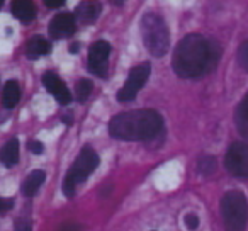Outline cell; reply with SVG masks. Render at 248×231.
<instances>
[{
  "instance_id": "obj_1",
  "label": "cell",
  "mask_w": 248,
  "mask_h": 231,
  "mask_svg": "<svg viewBox=\"0 0 248 231\" xmlns=\"http://www.w3.org/2000/svg\"><path fill=\"white\" fill-rule=\"evenodd\" d=\"M221 48L214 39H206L201 34H189L177 45L173 53V70L182 78H199L219 60Z\"/></svg>"
},
{
  "instance_id": "obj_2",
  "label": "cell",
  "mask_w": 248,
  "mask_h": 231,
  "mask_svg": "<svg viewBox=\"0 0 248 231\" xmlns=\"http://www.w3.org/2000/svg\"><path fill=\"white\" fill-rule=\"evenodd\" d=\"M162 128V116L150 109L121 112L109 123L110 136L123 141H148L160 135Z\"/></svg>"
},
{
  "instance_id": "obj_3",
  "label": "cell",
  "mask_w": 248,
  "mask_h": 231,
  "mask_svg": "<svg viewBox=\"0 0 248 231\" xmlns=\"http://www.w3.org/2000/svg\"><path fill=\"white\" fill-rule=\"evenodd\" d=\"M141 38L145 43L146 49L153 56H163L169 51L170 46V32L167 28L165 21L158 14H148L143 15L141 19Z\"/></svg>"
},
{
  "instance_id": "obj_4",
  "label": "cell",
  "mask_w": 248,
  "mask_h": 231,
  "mask_svg": "<svg viewBox=\"0 0 248 231\" xmlns=\"http://www.w3.org/2000/svg\"><path fill=\"white\" fill-rule=\"evenodd\" d=\"M221 214L226 231H245L248 223L247 197L238 190L226 192L221 200Z\"/></svg>"
},
{
  "instance_id": "obj_5",
  "label": "cell",
  "mask_w": 248,
  "mask_h": 231,
  "mask_svg": "<svg viewBox=\"0 0 248 231\" xmlns=\"http://www.w3.org/2000/svg\"><path fill=\"white\" fill-rule=\"evenodd\" d=\"M97 165H99V156H97V153L93 152L90 146H85V148L80 152L78 158L75 160L72 169L68 170L65 180H63V194H65L66 197H73V194H75V185L89 179L90 173L97 169Z\"/></svg>"
},
{
  "instance_id": "obj_6",
  "label": "cell",
  "mask_w": 248,
  "mask_h": 231,
  "mask_svg": "<svg viewBox=\"0 0 248 231\" xmlns=\"http://www.w3.org/2000/svg\"><path fill=\"white\" fill-rule=\"evenodd\" d=\"M150 77V65L148 63H141L138 66H133L131 72L128 75V80L123 85V89L117 92V100L119 102H129L136 97L143 85L146 83Z\"/></svg>"
},
{
  "instance_id": "obj_7",
  "label": "cell",
  "mask_w": 248,
  "mask_h": 231,
  "mask_svg": "<svg viewBox=\"0 0 248 231\" xmlns=\"http://www.w3.org/2000/svg\"><path fill=\"white\" fill-rule=\"evenodd\" d=\"M228 172L238 179H248V145L233 143L224 158Z\"/></svg>"
},
{
  "instance_id": "obj_8",
  "label": "cell",
  "mask_w": 248,
  "mask_h": 231,
  "mask_svg": "<svg viewBox=\"0 0 248 231\" xmlns=\"http://www.w3.org/2000/svg\"><path fill=\"white\" fill-rule=\"evenodd\" d=\"M110 55V45L107 41H97L89 48V63L87 68L97 77L107 75V58Z\"/></svg>"
},
{
  "instance_id": "obj_9",
  "label": "cell",
  "mask_w": 248,
  "mask_h": 231,
  "mask_svg": "<svg viewBox=\"0 0 248 231\" xmlns=\"http://www.w3.org/2000/svg\"><path fill=\"white\" fill-rule=\"evenodd\" d=\"M43 85L46 87V90H48V92L51 93V95L55 97L60 104H63V106L70 104V100H72V93H70L68 87L65 85V82H63L56 73L46 72L45 75H43Z\"/></svg>"
},
{
  "instance_id": "obj_10",
  "label": "cell",
  "mask_w": 248,
  "mask_h": 231,
  "mask_svg": "<svg viewBox=\"0 0 248 231\" xmlns=\"http://www.w3.org/2000/svg\"><path fill=\"white\" fill-rule=\"evenodd\" d=\"M75 32V17L68 12L55 15L53 21L49 22V36L55 39H65L73 36Z\"/></svg>"
},
{
  "instance_id": "obj_11",
  "label": "cell",
  "mask_w": 248,
  "mask_h": 231,
  "mask_svg": "<svg viewBox=\"0 0 248 231\" xmlns=\"http://www.w3.org/2000/svg\"><path fill=\"white\" fill-rule=\"evenodd\" d=\"M100 12H102V5L97 0H85L77 7L75 19L80 21L82 24H92L99 19Z\"/></svg>"
},
{
  "instance_id": "obj_12",
  "label": "cell",
  "mask_w": 248,
  "mask_h": 231,
  "mask_svg": "<svg viewBox=\"0 0 248 231\" xmlns=\"http://www.w3.org/2000/svg\"><path fill=\"white\" fill-rule=\"evenodd\" d=\"M11 11L21 22H31L36 17V5L32 0H12Z\"/></svg>"
},
{
  "instance_id": "obj_13",
  "label": "cell",
  "mask_w": 248,
  "mask_h": 231,
  "mask_svg": "<svg viewBox=\"0 0 248 231\" xmlns=\"http://www.w3.org/2000/svg\"><path fill=\"white\" fill-rule=\"evenodd\" d=\"M51 51V45H49L48 39L41 38V36H34L28 41L26 45V56L29 60H36L39 56H46Z\"/></svg>"
},
{
  "instance_id": "obj_14",
  "label": "cell",
  "mask_w": 248,
  "mask_h": 231,
  "mask_svg": "<svg viewBox=\"0 0 248 231\" xmlns=\"http://www.w3.org/2000/svg\"><path fill=\"white\" fill-rule=\"evenodd\" d=\"M46 179V173L43 170H34L28 175V179L22 182V194L28 197L36 196V192L39 190V187L43 185Z\"/></svg>"
},
{
  "instance_id": "obj_15",
  "label": "cell",
  "mask_w": 248,
  "mask_h": 231,
  "mask_svg": "<svg viewBox=\"0 0 248 231\" xmlns=\"http://www.w3.org/2000/svg\"><path fill=\"white\" fill-rule=\"evenodd\" d=\"M0 162L5 167H14L19 162V141L16 138L9 139L0 150Z\"/></svg>"
},
{
  "instance_id": "obj_16",
  "label": "cell",
  "mask_w": 248,
  "mask_h": 231,
  "mask_svg": "<svg viewBox=\"0 0 248 231\" xmlns=\"http://www.w3.org/2000/svg\"><path fill=\"white\" fill-rule=\"evenodd\" d=\"M21 99V87H19L17 82L14 80H9L4 87V95H2V102H4L5 109H12L16 104Z\"/></svg>"
},
{
  "instance_id": "obj_17",
  "label": "cell",
  "mask_w": 248,
  "mask_h": 231,
  "mask_svg": "<svg viewBox=\"0 0 248 231\" xmlns=\"http://www.w3.org/2000/svg\"><path fill=\"white\" fill-rule=\"evenodd\" d=\"M234 123H236V128H238V131H240V135L248 139V102L245 99L241 100L240 106L236 107Z\"/></svg>"
},
{
  "instance_id": "obj_18",
  "label": "cell",
  "mask_w": 248,
  "mask_h": 231,
  "mask_svg": "<svg viewBox=\"0 0 248 231\" xmlns=\"http://www.w3.org/2000/svg\"><path fill=\"white\" fill-rule=\"evenodd\" d=\"M92 89H93V83L90 82V80H87V78L78 80V82H77V87H75L77 100H78V102H85V100L89 99Z\"/></svg>"
},
{
  "instance_id": "obj_19",
  "label": "cell",
  "mask_w": 248,
  "mask_h": 231,
  "mask_svg": "<svg viewBox=\"0 0 248 231\" xmlns=\"http://www.w3.org/2000/svg\"><path fill=\"white\" fill-rule=\"evenodd\" d=\"M214 170H216V160L213 156H206L199 162V172L204 175H211Z\"/></svg>"
},
{
  "instance_id": "obj_20",
  "label": "cell",
  "mask_w": 248,
  "mask_h": 231,
  "mask_svg": "<svg viewBox=\"0 0 248 231\" xmlns=\"http://www.w3.org/2000/svg\"><path fill=\"white\" fill-rule=\"evenodd\" d=\"M238 65L248 73V41L241 43L238 48Z\"/></svg>"
},
{
  "instance_id": "obj_21",
  "label": "cell",
  "mask_w": 248,
  "mask_h": 231,
  "mask_svg": "<svg viewBox=\"0 0 248 231\" xmlns=\"http://www.w3.org/2000/svg\"><path fill=\"white\" fill-rule=\"evenodd\" d=\"M184 223H186V226L189 228V230H196V228L199 226V217H197L196 214L189 213L184 217Z\"/></svg>"
},
{
  "instance_id": "obj_22",
  "label": "cell",
  "mask_w": 248,
  "mask_h": 231,
  "mask_svg": "<svg viewBox=\"0 0 248 231\" xmlns=\"http://www.w3.org/2000/svg\"><path fill=\"white\" fill-rule=\"evenodd\" d=\"M43 143H39V141H31L29 143V152L31 153H34V155H41L43 153Z\"/></svg>"
},
{
  "instance_id": "obj_23",
  "label": "cell",
  "mask_w": 248,
  "mask_h": 231,
  "mask_svg": "<svg viewBox=\"0 0 248 231\" xmlns=\"http://www.w3.org/2000/svg\"><path fill=\"white\" fill-rule=\"evenodd\" d=\"M16 231H32L31 228V223L29 221H17V224H16Z\"/></svg>"
},
{
  "instance_id": "obj_24",
  "label": "cell",
  "mask_w": 248,
  "mask_h": 231,
  "mask_svg": "<svg viewBox=\"0 0 248 231\" xmlns=\"http://www.w3.org/2000/svg\"><path fill=\"white\" fill-rule=\"evenodd\" d=\"M66 0H45V4L48 5L49 9H58L62 7L63 4H65Z\"/></svg>"
},
{
  "instance_id": "obj_25",
  "label": "cell",
  "mask_w": 248,
  "mask_h": 231,
  "mask_svg": "<svg viewBox=\"0 0 248 231\" xmlns=\"http://www.w3.org/2000/svg\"><path fill=\"white\" fill-rule=\"evenodd\" d=\"M9 207H12V200H5L0 197V213L5 209H9Z\"/></svg>"
},
{
  "instance_id": "obj_26",
  "label": "cell",
  "mask_w": 248,
  "mask_h": 231,
  "mask_svg": "<svg viewBox=\"0 0 248 231\" xmlns=\"http://www.w3.org/2000/svg\"><path fill=\"white\" fill-rule=\"evenodd\" d=\"M60 231H80V228L75 226V224H66V226H63Z\"/></svg>"
},
{
  "instance_id": "obj_27",
  "label": "cell",
  "mask_w": 248,
  "mask_h": 231,
  "mask_svg": "<svg viewBox=\"0 0 248 231\" xmlns=\"http://www.w3.org/2000/svg\"><path fill=\"white\" fill-rule=\"evenodd\" d=\"M78 49H80V45H78V43H73V45L70 46V53H72V55L78 53Z\"/></svg>"
},
{
  "instance_id": "obj_28",
  "label": "cell",
  "mask_w": 248,
  "mask_h": 231,
  "mask_svg": "<svg viewBox=\"0 0 248 231\" xmlns=\"http://www.w3.org/2000/svg\"><path fill=\"white\" fill-rule=\"evenodd\" d=\"M110 4H112V5H123L124 0H110Z\"/></svg>"
},
{
  "instance_id": "obj_29",
  "label": "cell",
  "mask_w": 248,
  "mask_h": 231,
  "mask_svg": "<svg viewBox=\"0 0 248 231\" xmlns=\"http://www.w3.org/2000/svg\"><path fill=\"white\" fill-rule=\"evenodd\" d=\"M4 2H5V0H0V7H2V5H4Z\"/></svg>"
},
{
  "instance_id": "obj_30",
  "label": "cell",
  "mask_w": 248,
  "mask_h": 231,
  "mask_svg": "<svg viewBox=\"0 0 248 231\" xmlns=\"http://www.w3.org/2000/svg\"><path fill=\"white\" fill-rule=\"evenodd\" d=\"M245 100H247V102H248V93H247V95H245Z\"/></svg>"
}]
</instances>
